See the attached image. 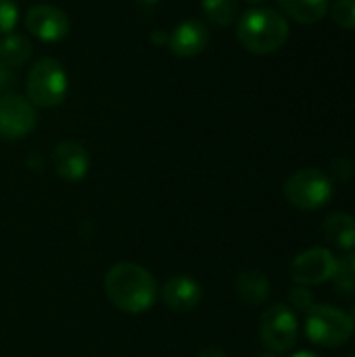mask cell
<instances>
[{"instance_id":"cell-14","label":"cell","mask_w":355,"mask_h":357,"mask_svg":"<svg viewBox=\"0 0 355 357\" xmlns=\"http://www.w3.org/2000/svg\"><path fill=\"white\" fill-rule=\"evenodd\" d=\"M236 295L247 303V305H264L270 297V280L264 272L259 270H245L236 276L234 280Z\"/></svg>"},{"instance_id":"cell-12","label":"cell","mask_w":355,"mask_h":357,"mask_svg":"<svg viewBox=\"0 0 355 357\" xmlns=\"http://www.w3.org/2000/svg\"><path fill=\"white\" fill-rule=\"evenodd\" d=\"M161 299L172 312H192L203 299V287L192 276H172L161 289Z\"/></svg>"},{"instance_id":"cell-25","label":"cell","mask_w":355,"mask_h":357,"mask_svg":"<svg viewBox=\"0 0 355 357\" xmlns=\"http://www.w3.org/2000/svg\"><path fill=\"white\" fill-rule=\"evenodd\" d=\"M247 2H251V4H262V2H268V0H247Z\"/></svg>"},{"instance_id":"cell-10","label":"cell","mask_w":355,"mask_h":357,"mask_svg":"<svg viewBox=\"0 0 355 357\" xmlns=\"http://www.w3.org/2000/svg\"><path fill=\"white\" fill-rule=\"evenodd\" d=\"M52 165L65 182H80L90 172V155L77 140H61L52 151Z\"/></svg>"},{"instance_id":"cell-7","label":"cell","mask_w":355,"mask_h":357,"mask_svg":"<svg viewBox=\"0 0 355 357\" xmlns=\"http://www.w3.org/2000/svg\"><path fill=\"white\" fill-rule=\"evenodd\" d=\"M337 270L335 255L324 247H314L299 253L291 264V276L301 287H316L333 280Z\"/></svg>"},{"instance_id":"cell-24","label":"cell","mask_w":355,"mask_h":357,"mask_svg":"<svg viewBox=\"0 0 355 357\" xmlns=\"http://www.w3.org/2000/svg\"><path fill=\"white\" fill-rule=\"evenodd\" d=\"M291 357H322V356H318V354H314V351H297V354H293Z\"/></svg>"},{"instance_id":"cell-3","label":"cell","mask_w":355,"mask_h":357,"mask_svg":"<svg viewBox=\"0 0 355 357\" xmlns=\"http://www.w3.org/2000/svg\"><path fill=\"white\" fill-rule=\"evenodd\" d=\"M67 90H69V77L59 59L42 56L31 65L25 82V92H27L25 98L33 107L40 109L56 107L65 100Z\"/></svg>"},{"instance_id":"cell-20","label":"cell","mask_w":355,"mask_h":357,"mask_svg":"<svg viewBox=\"0 0 355 357\" xmlns=\"http://www.w3.org/2000/svg\"><path fill=\"white\" fill-rule=\"evenodd\" d=\"M19 23V6L15 0H0V36L15 31Z\"/></svg>"},{"instance_id":"cell-1","label":"cell","mask_w":355,"mask_h":357,"mask_svg":"<svg viewBox=\"0 0 355 357\" xmlns=\"http://www.w3.org/2000/svg\"><path fill=\"white\" fill-rule=\"evenodd\" d=\"M103 289L113 307L132 316L149 312L159 295L153 274L134 261H119L111 266L105 274Z\"/></svg>"},{"instance_id":"cell-11","label":"cell","mask_w":355,"mask_h":357,"mask_svg":"<svg viewBox=\"0 0 355 357\" xmlns=\"http://www.w3.org/2000/svg\"><path fill=\"white\" fill-rule=\"evenodd\" d=\"M209 44V29L199 19H186L174 27L167 38V48L172 54L188 59L201 54Z\"/></svg>"},{"instance_id":"cell-16","label":"cell","mask_w":355,"mask_h":357,"mask_svg":"<svg viewBox=\"0 0 355 357\" xmlns=\"http://www.w3.org/2000/svg\"><path fill=\"white\" fill-rule=\"evenodd\" d=\"M31 56V42L21 33L0 36V61L6 65H23Z\"/></svg>"},{"instance_id":"cell-22","label":"cell","mask_w":355,"mask_h":357,"mask_svg":"<svg viewBox=\"0 0 355 357\" xmlns=\"http://www.w3.org/2000/svg\"><path fill=\"white\" fill-rule=\"evenodd\" d=\"M331 172H333V176L335 178H339V180H352L355 174V165L354 161L349 159V157H337V159H333V163H331Z\"/></svg>"},{"instance_id":"cell-5","label":"cell","mask_w":355,"mask_h":357,"mask_svg":"<svg viewBox=\"0 0 355 357\" xmlns=\"http://www.w3.org/2000/svg\"><path fill=\"white\" fill-rule=\"evenodd\" d=\"M282 192L289 205L303 211H316L331 203L333 180L322 169L305 167V169H297L287 178Z\"/></svg>"},{"instance_id":"cell-9","label":"cell","mask_w":355,"mask_h":357,"mask_svg":"<svg viewBox=\"0 0 355 357\" xmlns=\"http://www.w3.org/2000/svg\"><path fill=\"white\" fill-rule=\"evenodd\" d=\"M25 27L42 42H59L69 33L71 21L67 13L59 6L36 4L25 13Z\"/></svg>"},{"instance_id":"cell-17","label":"cell","mask_w":355,"mask_h":357,"mask_svg":"<svg viewBox=\"0 0 355 357\" xmlns=\"http://www.w3.org/2000/svg\"><path fill=\"white\" fill-rule=\"evenodd\" d=\"M207 19L218 27H228L239 15V0H201Z\"/></svg>"},{"instance_id":"cell-28","label":"cell","mask_w":355,"mask_h":357,"mask_svg":"<svg viewBox=\"0 0 355 357\" xmlns=\"http://www.w3.org/2000/svg\"><path fill=\"white\" fill-rule=\"evenodd\" d=\"M352 357H355V356H352Z\"/></svg>"},{"instance_id":"cell-2","label":"cell","mask_w":355,"mask_h":357,"mask_svg":"<svg viewBox=\"0 0 355 357\" xmlns=\"http://www.w3.org/2000/svg\"><path fill=\"white\" fill-rule=\"evenodd\" d=\"M236 38L241 46L253 54H272L287 44L289 23L280 13L257 6L239 19Z\"/></svg>"},{"instance_id":"cell-26","label":"cell","mask_w":355,"mask_h":357,"mask_svg":"<svg viewBox=\"0 0 355 357\" xmlns=\"http://www.w3.org/2000/svg\"><path fill=\"white\" fill-rule=\"evenodd\" d=\"M140 2H144V4H155V2H159V0H140Z\"/></svg>"},{"instance_id":"cell-23","label":"cell","mask_w":355,"mask_h":357,"mask_svg":"<svg viewBox=\"0 0 355 357\" xmlns=\"http://www.w3.org/2000/svg\"><path fill=\"white\" fill-rule=\"evenodd\" d=\"M199 357H228V356H226V351H222V349H218V347H209V349L201 351Z\"/></svg>"},{"instance_id":"cell-21","label":"cell","mask_w":355,"mask_h":357,"mask_svg":"<svg viewBox=\"0 0 355 357\" xmlns=\"http://www.w3.org/2000/svg\"><path fill=\"white\" fill-rule=\"evenodd\" d=\"M289 303L293 312H310L314 307V295L305 287H297L289 293Z\"/></svg>"},{"instance_id":"cell-27","label":"cell","mask_w":355,"mask_h":357,"mask_svg":"<svg viewBox=\"0 0 355 357\" xmlns=\"http://www.w3.org/2000/svg\"><path fill=\"white\" fill-rule=\"evenodd\" d=\"M257 357H278L276 354H262V356H257Z\"/></svg>"},{"instance_id":"cell-8","label":"cell","mask_w":355,"mask_h":357,"mask_svg":"<svg viewBox=\"0 0 355 357\" xmlns=\"http://www.w3.org/2000/svg\"><path fill=\"white\" fill-rule=\"evenodd\" d=\"M36 126V107L21 94L0 96V136L8 140L25 138Z\"/></svg>"},{"instance_id":"cell-4","label":"cell","mask_w":355,"mask_h":357,"mask_svg":"<svg viewBox=\"0 0 355 357\" xmlns=\"http://www.w3.org/2000/svg\"><path fill=\"white\" fill-rule=\"evenodd\" d=\"M354 331V316L339 307L314 305L305 312V335L318 347L337 349L352 339Z\"/></svg>"},{"instance_id":"cell-18","label":"cell","mask_w":355,"mask_h":357,"mask_svg":"<svg viewBox=\"0 0 355 357\" xmlns=\"http://www.w3.org/2000/svg\"><path fill=\"white\" fill-rule=\"evenodd\" d=\"M335 289L339 295H354L355 293V253L345 255L343 259L337 261L335 270Z\"/></svg>"},{"instance_id":"cell-13","label":"cell","mask_w":355,"mask_h":357,"mask_svg":"<svg viewBox=\"0 0 355 357\" xmlns=\"http://www.w3.org/2000/svg\"><path fill=\"white\" fill-rule=\"evenodd\" d=\"M322 232H324V238L333 247L343 249V251L355 249V218L352 213L335 211V213L326 215Z\"/></svg>"},{"instance_id":"cell-19","label":"cell","mask_w":355,"mask_h":357,"mask_svg":"<svg viewBox=\"0 0 355 357\" xmlns=\"http://www.w3.org/2000/svg\"><path fill=\"white\" fill-rule=\"evenodd\" d=\"M333 21L343 29H355V0H337L331 6Z\"/></svg>"},{"instance_id":"cell-6","label":"cell","mask_w":355,"mask_h":357,"mask_svg":"<svg viewBox=\"0 0 355 357\" xmlns=\"http://www.w3.org/2000/svg\"><path fill=\"white\" fill-rule=\"evenodd\" d=\"M259 337L270 354H287L295 347L299 337L297 314L282 303L268 307L259 320Z\"/></svg>"},{"instance_id":"cell-15","label":"cell","mask_w":355,"mask_h":357,"mask_svg":"<svg viewBox=\"0 0 355 357\" xmlns=\"http://www.w3.org/2000/svg\"><path fill=\"white\" fill-rule=\"evenodd\" d=\"M285 15L297 23H318L328 13V0H278Z\"/></svg>"}]
</instances>
